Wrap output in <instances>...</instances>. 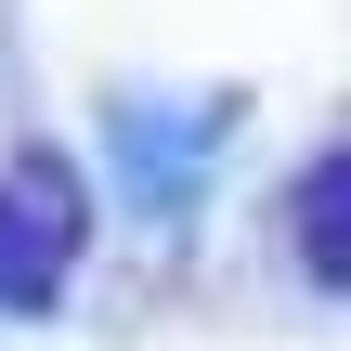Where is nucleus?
Returning a JSON list of instances; mask_svg holds the SVG:
<instances>
[{"instance_id": "f257e3e1", "label": "nucleus", "mask_w": 351, "mask_h": 351, "mask_svg": "<svg viewBox=\"0 0 351 351\" xmlns=\"http://www.w3.org/2000/svg\"><path fill=\"white\" fill-rule=\"evenodd\" d=\"M287 221H300V261H313L326 287H351V156H326V169L300 182V208H287Z\"/></svg>"}]
</instances>
